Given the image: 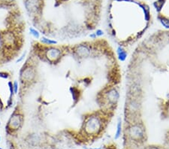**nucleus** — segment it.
Returning a JSON list of instances; mask_svg holds the SVG:
<instances>
[{
	"label": "nucleus",
	"mask_w": 169,
	"mask_h": 149,
	"mask_svg": "<svg viewBox=\"0 0 169 149\" xmlns=\"http://www.w3.org/2000/svg\"><path fill=\"white\" fill-rule=\"evenodd\" d=\"M124 135L126 136L128 140L136 144L137 145L145 142L144 140L146 139L144 127H143V124L139 122L128 124L124 130Z\"/></svg>",
	"instance_id": "1"
},
{
	"label": "nucleus",
	"mask_w": 169,
	"mask_h": 149,
	"mask_svg": "<svg viewBox=\"0 0 169 149\" xmlns=\"http://www.w3.org/2000/svg\"><path fill=\"white\" fill-rule=\"evenodd\" d=\"M102 128L103 123L102 117L96 115H92L85 121L83 130L86 135L95 136L102 132Z\"/></svg>",
	"instance_id": "2"
},
{
	"label": "nucleus",
	"mask_w": 169,
	"mask_h": 149,
	"mask_svg": "<svg viewBox=\"0 0 169 149\" xmlns=\"http://www.w3.org/2000/svg\"><path fill=\"white\" fill-rule=\"evenodd\" d=\"M23 122V117L21 114L14 113L9 118L8 122V129L11 133L17 132L21 128Z\"/></svg>",
	"instance_id": "3"
},
{
	"label": "nucleus",
	"mask_w": 169,
	"mask_h": 149,
	"mask_svg": "<svg viewBox=\"0 0 169 149\" xmlns=\"http://www.w3.org/2000/svg\"><path fill=\"white\" fill-rule=\"evenodd\" d=\"M62 55V51L56 47L50 46L45 51V57L49 62L55 63L61 58Z\"/></svg>",
	"instance_id": "4"
},
{
	"label": "nucleus",
	"mask_w": 169,
	"mask_h": 149,
	"mask_svg": "<svg viewBox=\"0 0 169 149\" xmlns=\"http://www.w3.org/2000/svg\"><path fill=\"white\" fill-rule=\"evenodd\" d=\"M104 97L108 104L111 105H116L120 99V93L116 87H110L104 93Z\"/></svg>",
	"instance_id": "5"
},
{
	"label": "nucleus",
	"mask_w": 169,
	"mask_h": 149,
	"mask_svg": "<svg viewBox=\"0 0 169 149\" xmlns=\"http://www.w3.org/2000/svg\"><path fill=\"white\" fill-rule=\"evenodd\" d=\"M74 53L79 58H87L92 54L91 48L86 44H79L74 47Z\"/></svg>",
	"instance_id": "6"
},
{
	"label": "nucleus",
	"mask_w": 169,
	"mask_h": 149,
	"mask_svg": "<svg viewBox=\"0 0 169 149\" xmlns=\"http://www.w3.org/2000/svg\"><path fill=\"white\" fill-rule=\"evenodd\" d=\"M36 73L35 70L32 66H27L23 69L20 72V79L23 82L26 83H30L35 79Z\"/></svg>",
	"instance_id": "7"
},
{
	"label": "nucleus",
	"mask_w": 169,
	"mask_h": 149,
	"mask_svg": "<svg viewBox=\"0 0 169 149\" xmlns=\"http://www.w3.org/2000/svg\"><path fill=\"white\" fill-rule=\"evenodd\" d=\"M116 54H117L118 60L120 62H124L128 57V53L122 45L118 46V48L116 49Z\"/></svg>",
	"instance_id": "8"
},
{
	"label": "nucleus",
	"mask_w": 169,
	"mask_h": 149,
	"mask_svg": "<svg viewBox=\"0 0 169 149\" xmlns=\"http://www.w3.org/2000/svg\"><path fill=\"white\" fill-rule=\"evenodd\" d=\"M122 132H123V123L120 117H119L117 120V124H116V133L114 135V139L117 140L118 138H120L122 135Z\"/></svg>",
	"instance_id": "9"
},
{
	"label": "nucleus",
	"mask_w": 169,
	"mask_h": 149,
	"mask_svg": "<svg viewBox=\"0 0 169 149\" xmlns=\"http://www.w3.org/2000/svg\"><path fill=\"white\" fill-rule=\"evenodd\" d=\"M40 41L41 44H45V45H48V46H53V45H56L58 44V41L55 40V39H49L45 36H42L40 38Z\"/></svg>",
	"instance_id": "10"
},
{
	"label": "nucleus",
	"mask_w": 169,
	"mask_h": 149,
	"mask_svg": "<svg viewBox=\"0 0 169 149\" xmlns=\"http://www.w3.org/2000/svg\"><path fill=\"white\" fill-rule=\"evenodd\" d=\"M14 41H15V37L11 32H8V33L6 34V36L4 37V41L6 44L9 45V44H14Z\"/></svg>",
	"instance_id": "11"
},
{
	"label": "nucleus",
	"mask_w": 169,
	"mask_h": 149,
	"mask_svg": "<svg viewBox=\"0 0 169 149\" xmlns=\"http://www.w3.org/2000/svg\"><path fill=\"white\" fill-rule=\"evenodd\" d=\"M70 91H71V93H72V96L73 100H74V103H77V101H78L80 98L78 90L76 88V87H71Z\"/></svg>",
	"instance_id": "12"
},
{
	"label": "nucleus",
	"mask_w": 169,
	"mask_h": 149,
	"mask_svg": "<svg viewBox=\"0 0 169 149\" xmlns=\"http://www.w3.org/2000/svg\"><path fill=\"white\" fill-rule=\"evenodd\" d=\"M29 33L32 35V37L35 38V39H40L41 38V34L40 32L37 29L34 28L32 27H29Z\"/></svg>",
	"instance_id": "13"
},
{
	"label": "nucleus",
	"mask_w": 169,
	"mask_h": 149,
	"mask_svg": "<svg viewBox=\"0 0 169 149\" xmlns=\"http://www.w3.org/2000/svg\"><path fill=\"white\" fill-rule=\"evenodd\" d=\"M13 89H14V95H17L18 93V91H19V82L17 80L14 81V82H13Z\"/></svg>",
	"instance_id": "14"
},
{
	"label": "nucleus",
	"mask_w": 169,
	"mask_h": 149,
	"mask_svg": "<svg viewBox=\"0 0 169 149\" xmlns=\"http://www.w3.org/2000/svg\"><path fill=\"white\" fill-rule=\"evenodd\" d=\"M26 56H27V51L23 52V53H22L21 55H20L19 57H18V59L16 60V63H20V62H22V61H23V60L25 59Z\"/></svg>",
	"instance_id": "15"
},
{
	"label": "nucleus",
	"mask_w": 169,
	"mask_h": 149,
	"mask_svg": "<svg viewBox=\"0 0 169 149\" xmlns=\"http://www.w3.org/2000/svg\"><path fill=\"white\" fill-rule=\"evenodd\" d=\"M10 76L8 72H0V78H3V79H8Z\"/></svg>",
	"instance_id": "16"
},
{
	"label": "nucleus",
	"mask_w": 169,
	"mask_h": 149,
	"mask_svg": "<svg viewBox=\"0 0 169 149\" xmlns=\"http://www.w3.org/2000/svg\"><path fill=\"white\" fill-rule=\"evenodd\" d=\"M95 35H96L97 37H102V36H104V31L101 30V29H97L96 30H95Z\"/></svg>",
	"instance_id": "17"
},
{
	"label": "nucleus",
	"mask_w": 169,
	"mask_h": 149,
	"mask_svg": "<svg viewBox=\"0 0 169 149\" xmlns=\"http://www.w3.org/2000/svg\"><path fill=\"white\" fill-rule=\"evenodd\" d=\"M90 37L91 38V39H95L97 38L96 35H95V32H93V33H91L90 35Z\"/></svg>",
	"instance_id": "18"
},
{
	"label": "nucleus",
	"mask_w": 169,
	"mask_h": 149,
	"mask_svg": "<svg viewBox=\"0 0 169 149\" xmlns=\"http://www.w3.org/2000/svg\"><path fill=\"white\" fill-rule=\"evenodd\" d=\"M90 149H102L101 148H90Z\"/></svg>",
	"instance_id": "19"
},
{
	"label": "nucleus",
	"mask_w": 169,
	"mask_h": 149,
	"mask_svg": "<svg viewBox=\"0 0 169 149\" xmlns=\"http://www.w3.org/2000/svg\"><path fill=\"white\" fill-rule=\"evenodd\" d=\"M1 140H2V138H1V135H0V142H1Z\"/></svg>",
	"instance_id": "20"
},
{
	"label": "nucleus",
	"mask_w": 169,
	"mask_h": 149,
	"mask_svg": "<svg viewBox=\"0 0 169 149\" xmlns=\"http://www.w3.org/2000/svg\"><path fill=\"white\" fill-rule=\"evenodd\" d=\"M0 149H2V148H1V147H0Z\"/></svg>",
	"instance_id": "21"
},
{
	"label": "nucleus",
	"mask_w": 169,
	"mask_h": 149,
	"mask_svg": "<svg viewBox=\"0 0 169 149\" xmlns=\"http://www.w3.org/2000/svg\"><path fill=\"white\" fill-rule=\"evenodd\" d=\"M0 125H1V121H0Z\"/></svg>",
	"instance_id": "22"
}]
</instances>
